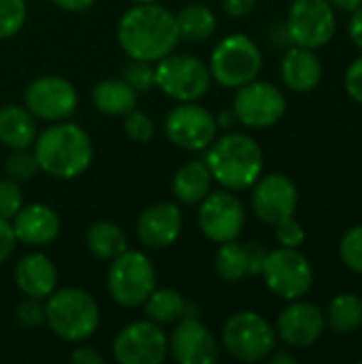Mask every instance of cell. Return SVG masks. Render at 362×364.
I'll return each mask as SVG.
<instances>
[{
	"instance_id": "obj_1",
	"label": "cell",
	"mask_w": 362,
	"mask_h": 364,
	"mask_svg": "<svg viewBox=\"0 0 362 364\" xmlns=\"http://www.w3.org/2000/svg\"><path fill=\"white\" fill-rule=\"evenodd\" d=\"M117 43L128 58L156 64L179 43L175 15L158 2L132 4L117 21Z\"/></svg>"
},
{
	"instance_id": "obj_2",
	"label": "cell",
	"mask_w": 362,
	"mask_h": 364,
	"mask_svg": "<svg viewBox=\"0 0 362 364\" xmlns=\"http://www.w3.org/2000/svg\"><path fill=\"white\" fill-rule=\"evenodd\" d=\"M41 173L55 179H75L83 175L94 158L90 134L73 122H53L36 134L32 143Z\"/></svg>"
},
{
	"instance_id": "obj_3",
	"label": "cell",
	"mask_w": 362,
	"mask_h": 364,
	"mask_svg": "<svg viewBox=\"0 0 362 364\" xmlns=\"http://www.w3.org/2000/svg\"><path fill=\"white\" fill-rule=\"evenodd\" d=\"M205 164L224 190H250L262 175L265 156L260 145L243 132H226L205 149Z\"/></svg>"
},
{
	"instance_id": "obj_4",
	"label": "cell",
	"mask_w": 362,
	"mask_h": 364,
	"mask_svg": "<svg viewBox=\"0 0 362 364\" xmlns=\"http://www.w3.org/2000/svg\"><path fill=\"white\" fill-rule=\"evenodd\" d=\"M45 326L66 343H83L100 326V307L81 288H55L45 299Z\"/></svg>"
},
{
	"instance_id": "obj_5",
	"label": "cell",
	"mask_w": 362,
	"mask_h": 364,
	"mask_svg": "<svg viewBox=\"0 0 362 364\" xmlns=\"http://www.w3.org/2000/svg\"><path fill=\"white\" fill-rule=\"evenodd\" d=\"M211 79L222 87L237 90L254 79H258L262 68V51L254 38L235 32L224 36L211 51L209 58Z\"/></svg>"
},
{
	"instance_id": "obj_6",
	"label": "cell",
	"mask_w": 362,
	"mask_h": 364,
	"mask_svg": "<svg viewBox=\"0 0 362 364\" xmlns=\"http://www.w3.org/2000/svg\"><path fill=\"white\" fill-rule=\"evenodd\" d=\"M156 269L147 254L137 250H126L111 260L107 271L109 296L126 307L134 309L145 303V299L156 288Z\"/></svg>"
},
{
	"instance_id": "obj_7",
	"label": "cell",
	"mask_w": 362,
	"mask_h": 364,
	"mask_svg": "<svg viewBox=\"0 0 362 364\" xmlns=\"http://www.w3.org/2000/svg\"><path fill=\"white\" fill-rule=\"evenodd\" d=\"M275 346V328L256 311H237L222 326V348L239 363H262Z\"/></svg>"
},
{
	"instance_id": "obj_8",
	"label": "cell",
	"mask_w": 362,
	"mask_h": 364,
	"mask_svg": "<svg viewBox=\"0 0 362 364\" xmlns=\"http://www.w3.org/2000/svg\"><path fill=\"white\" fill-rule=\"evenodd\" d=\"M209 66L190 53H169L156 62V87L177 100V102H196L211 87Z\"/></svg>"
},
{
	"instance_id": "obj_9",
	"label": "cell",
	"mask_w": 362,
	"mask_h": 364,
	"mask_svg": "<svg viewBox=\"0 0 362 364\" xmlns=\"http://www.w3.org/2000/svg\"><path fill=\"white\" fill-rule=\"evenodd\" d=\"M260 275L267 288L284 301L303 299L314 286V267L299 247L280 245L277 250L267 252Z\"/></svg>"
},
{
	"instance_id": "obj_10",
	"label": "cell",
	"mask_w": 362,
	"mask_h": 364,
	"mask_svg": "<svg viewBox=\"0 0 362 364\" xmlns=\"http://www.w3.org/2000/svg\"><path fill=\"white\" fill-rule=\"evenodd\" d=\"M111 352L119 364H162L169 358V335L147 318L134 320L115 335Z\"/></svg>"
},
{
	"instance_id": "obj_11",
	"label": "cell",
	"mask_w": 362,
	"mask_h": 364,
	"mask_svg": "<svg viewBox=\"0 0 362 364\" xmlns=\"http://www.w3.org/2000/svg\"><path fill=\"white\" fill-rule=\"evenodd\" d=\"M286 107L288 102L284 92L277 85L258 79L237 87L233 98V111L237 115V122L254 130L275 126L284 117Z\"/></svg>"
},
{
	"instance_id": "obj_12",
	"label": "cell",
	"mask_w": 362,
	"mask_h": 364,
	"mask_svg": "<svg viewBox=\"0 0 362 364\" xmlns=\"http://www.w3.org/2000/svg\"><path fill=\"white\" fill-rule=\"evenodd\" d=\"M286 28L292 45L316 51L329 45L335 36V9L329 0H292Z\"/></svg>"
},
{
	"instance_id": "obj_13",
	"label": "cell",
	"mask_w": 362,
	"mask_h": 364,
	"mask_svg": "<svg viewBox=\"0 0 362 364\" xmlns=\"http://www.w3.org/2000/svg\"><path fill=\"white\" fill-rule=\"evenodd\" d=\"M26 109L43 122H64L68 119L79 105L77 87L60 75H43L28 83L23 92Z\"/></svg>"
},
{
	"instance_id": "obj_14",
	"label": "cell",
	"mask_w": 362,
	"mask_h": 364,
	"mask_svg": "<svg viewBox=\"0 0 362 364\" xmlns=\"http://www.w3.org/2000/svg\"><path fill=\"white\" fill-rule=\"evenodd\" d=\"M169 141L186 151H205L218 136V122L211 111L196 102H179L164 119Z\"/></svg>"
},
{
	"instance_id": "obj_15",
	"label": "cell",
	"mask_w": 362,
	"mask_h": 364,
	"mask_svg": "<svg viewBox=\"0 0 362 364\" xmlns=\"http://www.w3.org/2000/svg\"><path fill=\"white\" fill-rule=\"evenodd\" d=\"M245 226V207L230 190L209 192L198 203V228L213 243L239 239Z\"/></svg>"
},
{
	"instance_id": "obj_16",
	"label": "cell",
	"mask_w": 362,
	"mask_h": 364,
	"mask_svg": "<svg viewBox=\"0 0 362 364\" xmlns=\"http://www.w3.org/2000/svg\"><path fill=\"white\" fill-rule=\"evenodd\" d=\"M299 207L297 183L284 173L260 175L252 186V211L269 226L290 218Z\"/></svg>"
},
{
	"instance_id": "obj_17",
	"label": "cell",
	"mask_w": 362,
	"mask_h": 364,
	"mask_svg": "<svg viewBox=\"0 0 362 364\" xmlns=\"http://www.w3.org/2000/svg\"><path fill=\"white\" fill-rule=\"evenodd\" d=\"M222 343L198 316H188L175 322L169 335V356L179 364H213L220 360Z\"/></svg>"
},
{
	"instance_id": "obj_18",
	"label": "cell",
	"mask_w": 362,
	"mask_h": 364,
	"mask_svg": "<svg viewBox=\"0 0 362 364\" xmlns=\"http://www.w3.org/2000/svg\"><path fill=\"white\" fill-rule=\"evenodd\" d=\"M326 331L324 311L307 301H290V305L277 316L275 333L290 350H307L320 341Z\"/></svg>"
},
{
	"instance_id": "obj_19",
	"label": "cell",
	"mask_w": 362,
	"mask_h": 364,
	"mask_svg": "<svg viewBox=\"0 0 362 364\" xmlns=\"http://www.w3.org/2000/svg\"><path fill=\"white\" fill-rule=\"evenodd\" d=\"M183 228L181 209L175 203H156L149 205L137 222V237L147 250H166L171 247Z\"/></svg>"
},
{
	"instance_id": "obj_20",
	"label": "cell",
	"mask_w": 362,
	"mask_h": 364,
	"mask_svg": "<svg viewBox=\"0 0 362 364\" xmlns=\"http://www.w3.org/2000/svg\"><path fill=\"white\" fill-rule=\"evenodd\" d=\"M17 243L28 247H43L58 239L62 230V220L58 211L43 203L23 205L11 220Z\"/></svg>"
},
{
	"instance_id": "obj_21",
	"label": "cell",
	"mask_w": 362,
	"mask_h": 364,
	"mask_svg": "<svg viewBox=\"0 0 362 364\" xmlns=\"http://www.w3.org/2000/svg\"><path fill=\"white\" fill-rule=\"evenodd\" d=\"M267 250L260 243H239L226 241L220 243L213 260L215 275L226 284H239L245 277L260 275Z\"/></svg>"
},
{
	"instance_id": "obj_22",
	"label": "cell",
	"mask_w": 362,
	"mask_h": 364,
	"mask_svg": "<svg viewBox=\"0 0 362 364\" xmlns=\"http://www.w3.org/2000/svg\"><path fill=\"white\" fill-rule=\"evenodd\" d=\"M15 286L23 296L47 299L58 288V271L51 258L43 252H30L19 258L13 271Z\"/></svg>"
},
{
	"instance_id": "obj_23",
	"label": "cell",
	"mask_w": 362,
	"mask_h": 364,
	"mask_svg": "<svg viewBox=\"0 0 362 364\" xmlns=\"http://www.w3.org/2000/svg\"><path fill=\"white\" fill-rule=\"evenodd\" d=\"M282 79L292 92H312L322 81V62L314 49L290 45L282 58Z\"/></svg>"
},
{
	"instance_id": "obj_24",
	"label": "cell",
	"mask_w": 362,
	"mask_h": 364,
	"mask_svg": "<svg viewBox=\"0 0 362 364\" xmlns=\"http://www.w3.org/2000/svg\"><path fill=\"white\" fill-rule=\"evenodd\" d=\"M36 117L26 109V105H4L0 107V143L9 149L32 147L36 139Z\"/></svg>"
},
{
	"instance_id": "obj_25",
	"label": "cell",
	"mask_w": 362,
	"mask_h": 364,
	"mask_svg": "<svg viewBox=\"0 0 362 364\" xmlns=\"http://www.w3.org/2000/svg\"><path fill=\"white\" fill-rule=\"evenodd\" d=\"M213 177L205 160H192L179 166L173 177V194L183 205H198L211 192Z\"/></svg>"
},
{
	"instance_id": "obj_26",
	"label": "cell",
	"mask_w": 362,
	"mask_h": 364,
	"mask_svg": "<svg viewBox=\"0 0 362 364\" xmlns=\"http://www.w3.org/2000/svg\"><path fill=\"white\" fill-rule=\"evenodd\" d=\"M139 94L124 79H105L92 90V105L111 117H124L132 109H137Z\"/></svg>"
},
{
	"instance_id": "obj_27",
	"label": "cell",
	"mask_w": 362,
	"mask_h": 364,
	"mask_svg": "<svg viewBox=\"0 0 362 364\" xmlns=\"http://www.w3.org/2000/svg\"><path fill=\"white\" fill-rule=\"evenodd\" d=\"M141 307L145 309V318L160 326L175 324L188 316H198V314H190L192 305L183 299L181 292L173 288H154V292L145 299Z\"/></svg>"
},
{
	"instance_id": "obj_28",
	"label": "cell",
	"mask_w": 362,
	"mask_h": 364,
	"mask_svg": "<svg viewBox=\"0 0 362 364\" xmlns=\"http://www.w3.org/2000/svg\"><path fill=\"white\" fill-rule=\"evenodd\" d=\"M175 23H177V34L179 41L186 43H205L215 34L218 28V17L215 13L203 4V2H192L188 6H183L177 15H175Z\"/></svg>"
},
{
	"instance_id": "obj_29",
	"label": "cell",
	"mask_w": 362,
	"mask_h": 364,
	"mask_svg": "<svg viewBox=\"0 0 362 364\" xmlns=\"http://www.w3.org/2000/svg\"><path fill=\"white\" fill-rule=\"evenodd\" d=\"M85 245L94 258L111 262L113 258H117L122 252L128 250V239H126V232L117 224L100 220L87 228Z\"/></svg>"
},
{
	"instance_id": "obj_30",
	"label": "cell",
	"mask_w": 362,
	"mask_h": 364,
	"mask_svg": "<svg viewBox=\"0 0 362 364\" xmlns=\"http://www.w3.org/2000/svg\"><path fill=\"white\" fill-rule=\"evenodd\" d=\"M326 328L335 335H350L362 326V299L354 292L337 294L324 311Z\"/></svg>"
},
{
	"instance_id": "obj_31",
	"label": "cell",
	"mask_w": 362,
	"mask_h": 364,
	"mask_svg": "<svg viewBox=\"0 0 362 364\" xmlns=\"http://www.w3.org/2000/svg\"><path fill=\"white\" fill-rule=\"evenodd\" d=\"M4 173H6V177L15 179L19 183L34 179L41 173L34 151L30 147H26V149H11V154L6 156V162H4Z\"/></svg>"
},
{
	"instance_id": "obj_32",
	"label": "cell",
	"mask_w": 362,
	"mask_h": 364,
	"mask_svg": "<svg viewBox=\"0 0 362 364\" xmlns=\"http://www.w3.org/2000/svg\"><path fill=\"white\" fill-rule=\"evenodd\" d=\"M122 79L137 92H149L156 87V64L154 62H145V60H132L124 66V75Z\"/></svg>"
},
{
	"instance_id": "obj_33",
	"label": "cell",
	"mask_w": 362,
	"mask_h": 364,
	"mask_svg": "<svg viewBox=\"0 0 362 364\" xmlns=\"http://www.w3.org/2000/svg\"><path fill=\"white\" fill-rule=\"evenodd\" d=\"M28 17L26 0H0V41L15 36Z\"/></svg>"
},
{
	"instance_id": "obj_34",
	"label": "cell",
	"mask_w": 362,
	"mask_h": 364,
	"mask_svg": "<svg viewBox=\"0 0 362 364\" xmlns=\"http://www.w3.org/2000/svg\"><path fill=\"white\" fill-rule=\"evenodd\" d=\"M15 322L23 331H34L38 326H45V301L23 296L15 305Z\"/></svg>"
},
{
	"instance_id": "obj_35",
	"label": "cell",
	"mask_w": 362,
	"mask_h": 364,
	"mask_svg": "<svg viewBox=\"0 0 362 364\" xmlns=\"http://www.w3.org/2000/svg\"><path fill=\"white\" fill-rule=\"evenodd\" d=\"M339 256L344 260V264L362 275V224L350 228L339 243Z\"/></svg>"
},
{
	"instance_id": "obj_36",
	"label": "cell",
	"mask_w": 362,
	"mask_h": 364,
	"mask_svg": "<svg viewBox=\"0 0 362 364\" xmlns=\"http://www.w3.org/2000/svg\"><path fill=\"white\" fill-rule=\"evenodd\" d=\"M124 130L134 143H149L156 134V124L145 111L132 109L124 115Z\"/></svg>"
},
{
	"instance_id": "obj_37",
	"label": "cell",
	"mask_w": 362,
	"mask_h": 364,
	"mask_svg": "<svg viewBox=\"0 0 362 364\" xmlns=\"http://www.w3.org/2000/svg\"><path fill=\"white\" fill-rule=\"evenodd\" d=\"M21 207H23V192L19 181L11 177H0V218L13 220Z\"/></svg>"
},
{
	"instance_id": "obj_38",
	"label": "cell",
	"mask_w": 362,
	"mask_h": 364,
	"mask_svg": "<svg viewBox=\"0 0 362 364\" xmlns=\"http://www.w3.org/2000/svg\"><path fill=\"white\" fill-rule=\"evenodd\" d=\"M273 228H275V239L282 247H301L305 241V228L294 215L277 222Z\"/></svg>"
},
{
	"instance_id": "obj_39",
	"label": "cell",
	"mask_w": 362,
	"mask_h": 364,
	"mask_svg": "<svg viewBox=\"0 0 362 364\" xmlns=\"http://www.w3.org/2000/svg\"><path fill=\"white\" fill-rule=\"evenodd\" d=\"M344 83H346L348 96L352 100H356L358 105H362V55L348 66Z\"/></svg>"
},
{
	"instance_id": "obj_40",
	"label": "cell",
	"mask_w": 362,
	"mask_h": 364,
	"mask_svg": "<svg viewBox=\"0 0 362 364\" xmlns=\"http://www.w3.org/2000/svg\"><path fill=\"white\" fill-rule=\"evenodd\" d=\"M15 245H17V239H15L11 220L0 218V264L11 258V254L15 252Z\"/></svg>"
},
{
	"instance_id": "obj_41",
	"label": "cell",
	"mask_w": 362,
	"mask_h": 364,
	"mask_svg": "<svg viewBox=\"0 0 362 364\" xmlns=\"http://www.w3.org/2000/svg\"><path fill=\"white\" fill-rule=\"evenodd\" d=\"M70 360L75 364H102L105 354L94 346H77L70 352Z\"/></svg>"
},
{
	"instance_id": "obj_42",
	"label": "cell",
	"mask_w": 362,
	"mask_h": 364,
	"mask_svg": "<svg viewBox=\"0 0 362 364\" xmlns=\"http://www.w3.org/2000/svg\"><path fill=\"white\" fill-rule=\"evenodd\" d=\"M258 0H222V9L230 17H245L254 11Z\"/></svg>"
},
{
	"instance_id": "obj_43",
	"label": "cell",
	"mask_w": 362,
	"mask_h": 364,
	"mask_svg": "<svg viewBox=\"0 0 362 364\" xmlns=\"http://www.w3.org/2000/svg\"><path fill=\"white\" fill-rule=\"evenodd\" d=\"M269 38H271V43L275 47H290L292 45L288 28H286V19L284 21H273V26L269 30Z\"/></svg>"
},
{
	"instance_id": "obj_44",
	"label": "cell",
	"mask_w": 362,
	"mask_h": 364,
	"mask_svg": "<svg viewBox=\"0 0 362 364\" xmlns=\"http://www.w3.org/2000/svg\"><path fill=\"white\" fill-rule=\"evenodd\" d=\"M348 34L352 38V43L362 49V6H358L352 17H350V23H348Z\"/></svg>"
},
{
	"instance_id": "obj_45",
	"label": "cell",
	"mask_w": 362,
	"mask_h": 364,
	"mask_svg": "<svg viewBox=\"0 0 362 364\" xmlns=\"http://www.w3.org/2000/svg\"><path fill=\"white\" fill-rule=\"evenodd\" d=\"M58 9L62 11H68V13H81V11H87L96 0H51Z\"/></svg>"
},
{
	"instance_id": "obj_46",
	"label": "cell",
	"mask_w": 362,
	"mask_h": 364,
	"mask_svg": "<svg viewBox=\"0 0 362 364\" xmlns=\"http://www.w3.org/2000/svg\"><path fill=\"white\" fill-rule=\"evenodd\" d=\"M271 364H294L297 363V356L290 352V350H273L267 358Z\"/></svg>"
},
{
	"instance_id": "obj_47",
	"label": "cell",
	"mask_w": 362,
	"mask_h": 364,
	"mask_svg": "<svg viewBox=\"0 0 362 364\" xmlns=\"http://www.w3.org/2000/svg\"><path fill=\"white\" fill-rule=\"evenodd\" d=\"M333 9L346 11V13H354L358 6H362V0H329Z\"/></svg>"
},
{
	"instance_id": "obj_48",
	"label": "cell",
	"mask_w": 362,
	"mask_h": 364,
	"mask_svg": "<svg viewBox=\"0 0 362 364\" xmlns=\"http://www.w3.org/2000/svg\"><path fill=\"white\" fill-rule=\"evenodd\" d=\"M215 122H218V128H230V126L237 122V115H235L233 109H224V111L215 117Z\"/></svg>"
},
{
	"instance_id": "obj_49",
	"label": "cell",
	"mask_w": 362,
	"mask_h": 364,
	"mask_svg": "<svg viewBox=\"0 0 362 364\" xmlns=\"http://www.w3.org/2000/svg\"><path fill=\"white\" fill-rule=\"evenodd\" d=\"M132 4H145V2H158V0H128Z\"/></svg>"
},
{
	"instance_id": "obj_50",
	"label": "cell",
	"mask_w": 362,
	"mask_h": 364,
	"mask_svg": "<svg viewBox=\"0 0 362 364\" xmlns=\"http://www.w3.org/2000/svg\"><path fill=\"white\" fill-rule=\"evenodd\" d=\"M358 363H361V364H362V358H361V360H358Z\"/></svg>"
},
{
	"instance_id": "obj_51",
	"label": "cell",
	"mask_w": 362,
	"mask_h": 364,
	"mask_svg": "<svg viewBox=\"0 0 362 364\" xmlns=\"http://www.w3.org/2000/svg\"><path fill=\"white\" fill-rule=\"evenodd\" d=\"M361 299H362V296H361Z\"/></svg>"
}]
</instances>
